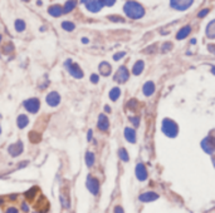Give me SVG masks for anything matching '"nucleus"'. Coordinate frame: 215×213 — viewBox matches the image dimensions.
<instances>
[{"label": "nucleus", "instance_id": "1a4fd4ad", "mask_svg": "<svg viewBox=\"0 0 215 213\" xmlns=\"http://www.w3.org/2000/svg\"><path fill=\"white\" fill-rule=\"evenodd\" d=\"M203 149L206 153H213L214 152V139H213V137H206L203 140Z\"/></svg>", "mask_w": 215, "mask_h": 213}, {"label": "nucleus", "instance_id": "72a5a7b5", "mask_svg": "<svg viewBox=\"0 0 215 213\" xmlns=\"http://www.w3.org/2000/svg\"><path fill=\"white\" fill-rule=\"evenodd\" d=\"M113 212H114V213H125L123 209H122V207H120V206L114 207V211H113Z\"/></svg>", "mask_w": 215, "mask_h": 213}, {"label": "nucleus", "instance_id": "7ed1b4c3", "mask_svg": "<svg viewBox=\"0 0 215 213\" xmlns=\"http://www.w3.org/2000/svg\"><path fill=\"white\" fill-rule=\"evenodd\" d=\"M66 67H67V69L69 70V73L73 75L74 78H78V79H79V78L83 76V72L81 70V68L78 67L77 64H73L70 60H67V62H66Z\"/></svg>", "mask_w": 215, "mask_h": 213}, {"label": "nucleus", "instance_id": "c85d7f7f", "mask_svg": "<svg viewBox=\"0 0 215 213\" xmlns=\"http://www.w3.org/2000/svg\"><path fill=\"white\" fill-rule=\"evenodd\" d=\"M136 105H137V102H136L135 99H131V100L127 103V106H128L130 109H135V108H136Z\"/></svg>", "mask_w": 215, "mask_h": 213}, {"label": "nucleus", "instance_id": "9b49d317", "mask_svg": "<svg viewBox=\"0 0 215 213\" xmlns=\"http://www.w3.org/2000/svg\"><path fill=\"white\" fill-rule=\"evenodd\" d=\"M159 196H157L155 192H146V193H142L140 196V201L141 202H152L155 200H157Z\"/></svg>", "mask_w": 215, "mask_h": 213}, {"label": "nucleus", "instance_id": "39448f33", "mask_svg": "<svg viewBox=\"0 0 215 213\" xmlns=\"http://www.w3.org/2000/svg\"><path fill=\"white\" fill-rule=\"evenodd\" d=\"M113 79L116 82H118V83H125L128 79V70L126 69V67H121L117 70V73L114 74Z\"/></svg>", "mask_w": 215, "mask_h": 213}, {"label": "nucleus", "instance_id": "412c9836", "mask_svg": "<svg viewBox=\"0 0 215 213\" xmlns=\"http://www.w3.org/2000/svg\"><path fill=\"white\" fill-rule=\"evenodd\" d=\"M17 123H18V127H19V128H24V127L28 125V123H29V119H28L26 116L21 114V116L18 117V122H17Z\"/></svg>", "mask_w": 215, "mask_h": 213}, {"label": "nucleus", "instance_id": "f8f14e48", "mask_svg": "<svg viewBox=\"0 0 215 213\" xmlns=\"http://www.w3.org/2000/svg\"><path fill=\"white\" fill-rule=\"evenodd\" d=\"M98 128L101 130H107L108 129V127H110V122H108V118H107L104 114H101L98 118Z\"/></svg>", "mask_w": 215, "mask_h": 213}, {"label": "nucleus", "instance_id": "9d476101", "mask_svg": "<svg viewBox=\"0 0 215 213\" xmlns=\"http://www.w3.org/2000/svg\"><path fill=\"white\" fill-rule=\"evenodd\" d=\"M136 177L140 179V181H145L147 178V172H146V168L142 163H139L137 167H136Z\"/></svg>", "mask_w": 215, "mask_h": 213}, {"label": "nucleus", "instance_id": "ea45409f", "mask_svg": "<svg viewBox=\"0 0 215 213\" xmlns=\"http://www.w3.org/2000/svg\"><path fill=\"white\" fill-rule=\"evenodd\" d=\"M0 39H2V37H0Z\"/></svg>", "mask_w": 215, "mask_h": 213}, {"label": "nucleus", "instance_id": "b1692460", "mask_svg": "<svg viewBox=\"0 0 215 213\" xmlns=\"http://www.w3.org/2000/svg\"><path fill=\"white\" fill-rule=\"evenodd\" d=\"M76 6V3L74 2H67L66 5H64V9H63V13H69L70 10H73Z\"/></svg>", "mask_w": 215, "mask_h": 213}, {"label": "nucleus", "instance_id": "7c9ffc66", "mask_svg": "<svg viewBox=\"0 0 215 213\" xmlns=\"http://www.w3.org/2000/svg\"><path fill=\"white\" fill-rule=\"evenodd\" d=\"M125 55V52H121V53H117V54H114L113 55V59L114 60H120L121 58H122V56Z\"/></svg>", "mask_w": 215, "mask_h": 213}, {"label": "nucleus", "instance_id": "c756f323", "mask_svg": "<svg viewBox=\"0 0 215 213\" xmlns=\"http://www.w3.org/2000/svg\"><path fill=\"white\" fill-rule=\"evenodd\" d=\"M108 19L112 20V21H120V23H123V21H125V19L118 18L117 15H111V16H108Z\"/></svg>", "mask_w": 215, "mask_h": 213}, {"label": "nucleus", "instance_id": "2eb2a0df", "mask_svg": "<svg viewBox=\"0 0 215 213\" xmlns=\"http://www.w3.org/2000/svg\"><path fill=\"white\" fill-rule=\"evenodd\" d=\"M48 13L51 14L52 16L58 18L63 14V9H62V6H59V5H53V6H51V8L48 9Z\"/></svg>", "mask_w": 215, "mask_h": 213}, {"label": "nucleus", "instance_id": "bb28decb", "mask_svg": "<svg viewBox=\"0 0 215 213\" xmlns=\"http://www.w3.org/2000/svg\"><path fill=\"white\" fill-rule=\"evenodd\" d=\"M15 29H17V32H23L24 29H25V23L23 20H17L15 21Z\"/></svg>", "mask_w": 215, "mask_h": 213}, {"label": "nucleus", "instance_id": "a19ab883", "mask_svg": "<svg viewBox=\"0 0 215 213\" xmlns=\"http://www.w3.org/2000/svg\"><path fill=\"white\" fill-rule=\"evenodd\" d=\"M0 132H2V129H0Z\"/></svg>", "mask_w": 215, "mask_h": 213}, {"label": "nucleus", "instance_id": "dca6fc26", "mask_svg": "<svg viewBox=\"0 0 215 213\" xmlns=\"http://www.w3.org/2000/svg\"><path fill=\"white\" fill-rule=\"evenodd\" d=\"M125 137L130 143H135L136 142V132L132 128H126L125 129Z\"/></svg>", "mask_w": 215, "mask_h": 213}, {"label": "nucleus", "instance_id": "a878e982", "mask_svg": "<svg viewBox=\"0 0 215 213\" xmlns=\"http://www.w3.org/2000/svg\"><path fill=\"white\" fill-rule=\"evenodd\" d=\"M86 160H87V166L88 167H92L93 166V163H95V154L88 152L87 153V157H86Z\"/></svg>", "mask_w": 215, "mask_h": 213}, {"label": "nucleus", "instance_id": "6e6552de", "mask_svg": "<svg viewBox=\"0 0 215 213\" xmlns=\"http://www.w3.org/2000/svg\"><path fill=\"white\" fill-rule=\"evenodd\" d=\"M83 4L87 6V9L89 11H93V13H97L103 6V2H83Z\"/></svg>", "mask_w": 215, "mask_h": 213}, {"label": "nucleus", "instance_id": "f704fd0d", "mask_svg": "<svg viewBox=\"0 0 215 213\" xmlns=\"http://www.w3.org/2000/svg\"><path fill=\"white\" fill-rule=\"evenodd\" d=\"M6 213H18V209L14 208V207H10V208L6 209Z\"/></svg>", "mask_w": 215, "mask_h": 213}, {"label": "nucleus", "instance_id": "4be33fe9", "mask_svg": "<svg viewBox=\"0 0 215 213\" xmlns=\"http://www.w3.org/2000/svg\"><path fill=\"white\" fill-rule=\"evenodd\" d=\"M120 94H121V90H120V88H113L111 92H110V98H111V100H117L118 99V97H120Z\"/></svg>", "mask_w": 215, "mask_h": 213}, {"label": "nucleus", "instance_id": "0eeeda50", "mask_svg": "<svg viewBox=\"0 0 215 213\" xmlns=\"http://www.w3.org/2000/svg\"><path fill=\"white\" fill-rule=\"evenodd\" d=\"M61 102V97L58 93H55V92H52V93H49L48 97H47V103L51 105V106H57Z\"/></svg>", "mask_w": 215, "mask_h": 213}, {"label": "nucleus", "instance_id": "cd10ccee", "mask_svg": "<svg viewBox=\"0 0 215 213\" xmlns=\"http://www.w3.org/2000/svg\"><path fill=\"white\" fill-rule=\"evenodd\" d=\"M118 155H120V158L122 159V160H125V162L128 160V154H127V152L125 151L123 148H121L120 151H118Z\"/></svg>", "mask_w": 215, "mask_h": 213}, {"label": "nucleus", "instance_id": "6ab92c4d", "mask_svg": "<svg viewBox=\"0 0 215 213\" xmlns=\"http://www.w3.org/2000/svg\"><path fill=\"white\" fill-rule=\"evenodd\" d=\"M111 67H110V64L108 63H101L99 64V72H101V74L102 75H104V76H107V75H110L111 74Z\"/></svg>", "mask_w": 215, "mask_h": 213}, {"label": "nucleus", "instance_id": "f03ea898", "mask_svg": "<svg viewBox=\"0 0 215 213\" xmlns=\"http://www.w3.org/2000/svg\"><path fill=\"white\" fill-rule=\"evenodd\" d=\"M162 132L166 134L167 137L175 138L177 136V132H179L177 124L175 122H173L171 119H164V122H162Z\"/></svg>", "mask_w": 215, "mask_h": 213}, {"label": "nucleus", "instance_id": "c9c22d12", "mask_svg": "<svg viewBox=\"0 0 215 213\" xmlns=\"http://www.w3.org/2000/svg\"><path fill=\"white\" fill-rule=\"evenodd\" d=\"M131 120H132V122L135 123V125H136V127L139 125V122H140V120H139V118H131Z\"/></svg>", "mask_w": 215, "mask_h": 213}, {"label": "nucleus", "instance_id": "a211bd4d", "mask_svg": "<svg viewBox=\"0 0 215 213\" xmlns=\"http://www.w3.org/2000/svg\"><path fill=\"white\" fill-rule=\"evenodd\" d=\"M143 68H145V63H143L142 60L136 62L135 65H133V68H132V73H133L135 75H140V74L142 73Z\"/></svg>", "mask_w": 215, "mask_h": 213}, {"label": "nucleus", "instance_id": "aec40b11", "mask_svg": "<svg viewBox=\"0 0 215 213\" xmlns=\"http://www.w3.org/2000/svg\"><path fill=\"white\" fill-rule=\"evenodd\" d=\"M190 32H191V28L188 25V26H185V28H182V29H180V32L177 33V39L179 40H181V39H184L185 37H188V35L190 34Z\"/></svg>", "mask_w": 215, "mask_h": 213}, {"label": "nucleus", "instance_id": "e433bc0d", "mask_svg": "<svg viewBox=\"0 0 215 213\" xmlns=\"http://www.w3.org/2000/svg\"><path fill=\"white\" fill-rule=\"evenodd\" d=\"M114 4V2H103V5H113Z\"/></svg>", "mask_w": 215, "mask_h": 213}, {"label": "nucleus", "instance_id": "ddd939ff", "mask_svg": "<svg viewBox=\"0 0 215 213\" xmlns=\"http://www.w3.org/2000/svg\"><path fill=\"white\" fill-rule=\"evenodd\" d=\"M191 4H192V2H171L173 8L177 9V10H185V9H188Z\"/></svg>", "mask_w": 215, "mask_h": 213}, {"label": "nucleus", "instance_id": "4c0bfd02", "mask_svg": "<svg viewBox=\"0 0 215 213\" xmlns=\"http://www.w3.org/2000/svg\"><path fill=\"white\" fill-rule=\"evenodd\" d=\"M88 139H89V140L92 139V130H89V132H88Z\"/></svg>", "mask_w": 215, "mask_h": 213}, {"label": "nucleus", "instance_id": "4468645a", "mask_svg": "<svg viewBox=\"0 0 215 213\" xmlns=\"http://www.w3.org/2000/svg\"><path fill=\"white\" fill-rule=\"evenodd\" d=\"M21 152H23V144H21V142H18L17 144H13L10 148H9V153L11 155H19Z\"/></svg>", "mask_w": 215, "mask_h": 213}, {"label": "nucleus", "instance_id": "473e14b6", "mask_svg": "<svg viewBox=\"0 0 215 213\" xmlns=\"http://www.w3.org/2000/svg\"><path fill=\"white\" fill-rule=\"evenodd\" d=\"M91 82H92V83H98V75L92 74V75H91Z\"/></svg>", "mask_w": 215, "mask_h": 213}, {"label": "nucleus", "instance_id": "2f4dec72", "mask_svg": "<svg viewBox=\"0 0 215 213\" xmlns=\"http://www.w3.org/2000/svg\"><path fill=\"white\" fill-rule=\"evenodd\" d=\"M207 13H209V9H204V10H201V11L199 13V15H198V16H199V18H203L204 15H206Z\"/></svg>", "mask_w": 215, "mask_h": 213}, {"label": "nucleus", "instance_id": "58836bf2", "mask_svg": "<svg viewBox=\"0 0 215 213\" xmlns=\"http://www.w3.org/2000/svg\"><path fill=\"white\" fill-rule=\"evenodd\" d=\"M23 209H24V211H28V207H26L25 204H23Z\"/></svg>", "mask_w": 215, "mask_h": 213}, {"label": "nucleus", "instance_id": "423d86ee", "mask_svg": "<svg viewBox=\"0 0 215 213\" xmlns=\"http://www.w3.org/2000/svg\"><path fill=\"white\" fill-rule=\"evenodd\" d=\"M87 187L89 189V192L92 194H97L98 193V190H99V183L96 178H93V177L88 176V178H87Z\"/></svg>", "mask_w": 215, "mask_h": 213}, {"label": "nucleus", "instance_id": "20e7f679", "mask_svg": "<svg viewBox=\"0 0 215 213\" xmlns=\"http://www.w3.org/2000/svg\"><path fill=\"white\" fill-rule=\"evenodd\" d=\"M39 100L38 99H35V98H32V99H28V100L24 102V106H25V109L28 112H30V113H37L39 110Z\"/></svg>", "mask_w": 215, "mask_h": 213}, {"label": "nucleus", "instance_id": "5701e85b", "mask_svg": "<svg viewBox=\"0 0 215 213\" xmlns=\"http://www.w3.org/2000/svg\"><path fill=\"white\" fill-rule=\"evenodd\" d=\"M62 28L64 30H68V32H72V30H74V24L73 23H70V21H63L62 23Z\"/></svg>", "mask_w": 215, "mask_h": 213}, {"label": "nucleus", "instance_id": "f3484780", "mask_svg": "<svg viewBox=\"0 0 215 213\" xmlns=\"http://www.w3.org/2000/svg\"><path fill=\"white\" fill-rule=\"evenodd\" d=\"M154 92H155V84L152 82H147L145 85H143V94H145L146 97L152 95Z\"/></svg>", "mask_w": 215, "mask_h": 213}, {"label": "nucleus", "instance_id": "f257e3e1", "mask_svg": "<svg viewBox=\"0 0 215 213\" xmlns=\"http://www.w3.org/2000/svg\"><path fill=\"white\" fill-rule=\"evenodd\" d=\"M123 10L127 14V16H130L132 19H140L145 15V9L135 2H127L123 6Z\"/></svg>", "mask_w": 215, "mask_h": 213}, {"label": "nucleus", "instance_id": "393cba45", "mask_svg": "<svg viewBox=\"0 0 215 213\" xmlns=\"http://www.w3.org/2000/svg\"><path fill=\"white\" fill-rule=\"evenodd\" d=\"M214 21H211V23L209 24V26H207L206 28V35H207V37H209V38H214Z\"/></svg>", "mask_w": 215, "mask_h": 213}]
</instances>
